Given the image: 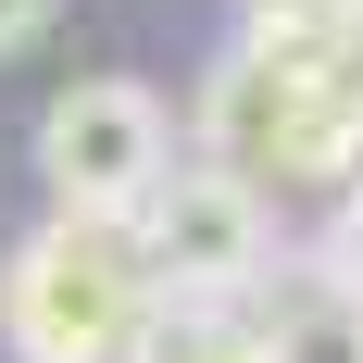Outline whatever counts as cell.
Segmentation results:
<instances>
[{"mask_svg": "<svg viewBox=\"0 0 363 363\" xmlns=\"http://www.w3.org/2000/svg\"><path fill=\"white\" fill-rule=\"evenodd\" d=\"M201 163L276 188H351L363 176V26H263L201 75Z\"/></svg>", "mask_w": 363, "mask_h": 363, "instance_id": "1", "label": "cell"}, {"mask_svg": "<svg viewBox=\"0 0 363 363\" xmlns=\"http://www.w3.org/2000/svg\"><path fill=\"white\" fill-rule=\"evenodd\" d=\"M150 313H163V289H150L138 225L50 213L0 263V351L13 363H138Z\"/></svg>", "mask_w": 363, "mask_h": 363, "instance_id": "2", "label": "cell"}, {"mask_svg": "<svg viewBox=\"0 0 363 363\" xmlns=\"http://www.w3.org/2000/svg\"><path fill=\"white\" fill-rule=\"evenodd\" d=\"M176 176V113L150 101L138 75H75L63 101L38 113V188L50 213H101V225H138Z\"/></svg>", "mask_w": 363, "mask_h": 363, "instance_id": "3", "label": "cell"}, {"mask_svg": "<svg viewBox=\"0 0 363 363\" xmlns=\"http://www.w3.org/2000/svg\"><path fill=\"white\" fill-rule=\"evenodd\" d=\"M138 251H150V289L163 301H251L276 276V201L188 150L163 176V201L138 213Z\"/></svg>", "mask_w": 363, "mask_h": 363, "instance_id": "4", "label": "cell"}, {"mask_svg": "<svg viewBox=\"0 0 363 363\" xmlns=\"http://www.w3.org/2000/svg\"><path fill=\"white\" fill-rule=\"evenodd\" d=\"M138 363H301V351H289V326L263 301H163Z\"/></svg>", "mask_w": 363, "mask_h": 363, "instance_id": "5", "label": "cell"}, {"mask_svg": "<svg viewBox=\"0 0 363 363\" xmlns=\"http://www.w3.org/2000/svg\"><path fill=\"white\" fill-rule=\"evenodd\" d=\"M326 276L351 289V313H363V176L338 188V213H326Z\"/></svg>", "mask_w": 363, "mask_h": 363, "instance_id": "6", "label": "cell"}, {"mask_svg": "<svg viewBox=\"0 0 363 363\" xmlns=\"http://www.w3.org/2000/svg\"><path fill=\"white\" fill-rule=\"evenodd\" d=\"M263 26H363V0H251Z\"/></svg>", "mask_w": 363, "mask_h": 363, "instance_id": "7", "label": "cell"}, {"mask_svg": "<svg viewBox=\"0 0 363 363\" xmlns=\"http://www.w3.org/2000/svg\"><path fill=\"white\" fill-rule=\"evenodd\" d=\"M50 13H63V0H0V50H26V38L50 26Z\"/></svg>", "mask_w": 363, "mask_h": 363, "instance_id": "8", "label": "cell"}, {"mask_svg": "<svg viewBox=\"0 0 363 363\" xmlns=\"http://www.w3.org/2000/svg\"><path fill=\"white\" fill-rule=\"evenodd\" d=\"M351 363H363V351H351Z\"/></svg>", "mask_w": 363, "mask_h": 363, "instance_id": "9", "label": "cell"}]
</instances>
